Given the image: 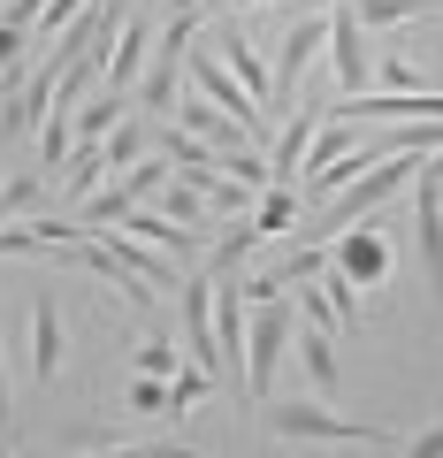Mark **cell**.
Wrapping results in <instances>:
<instances>
[{
	"instance_id": "cell-1",
	"label": "cell",
	"mask_w": 443,
	"mask_h": 458,
	"mask_svg": "<svg viewBox=\"0 0 443 458\" xmlns=\"http://www.w3.org/2000/svg\"><path fill=\"white\" fill-rule=\"evenodd\" d=\"M291 336H298L291 298L252 306V321H245V405H276V367H283V352H291Z\"/></svg>"
},
{
	"instance_id": "cell-2",
	"label": "cell",
	"mask_w": 443,
	"mask_h": 458,
	"mask_svg": "<svg viewBox=\"0 0 443 458\" xmlns=\"http://www.w3.org/2000/svg\"><path fill=\"white\" fill-rule=\"evenodd\" d=\"M260 412H268V436L283 443H390L382 420H352V412L306 405V397H283V405H260Z\"/></svg>"
},
{
	"instance_id": "cell-3",
	"label": "cell",
	"mask_w": 443,
	"mask_h": 458,
	"mask_svg": "<svg viewBox=\"0 0 443 458\" xmlns=\"http://www.w3.org/2000/svg\"><path fill=\"white\" fill-rule=\"evenodd\" d=\"M413 252H421L428 298L443 306V176L428 161H421V176H413Z\"/></svg>"
},
{
	"instance_id": "cell-4",
	"label": "cell",
	"mask_w": 443,
	"mask_h": 458,
	"mask_svg": "<svg viewBox=\"0 0 443 458\" xmlns=\"http://www.w3.org/2000/svg\"><path fill=\"white\" fill-rule=\"evenodd\" d=\"M176 321H183V352H192V367H207V375L222 382V344H214V276H183Z\"/></svg>"
},
{
	"instance_id": "cell-5",
	"label": "cell",
	"mask_w": 443,
	"mask_h": 458,
	"mask_svg": "<svg viewBox=\"0 0 443 458\" xmlns=\"http://www.w3.org/2000/svg\"><path fill=\"white\" fill-rule=\"evenodd\" d=\"M328 69H337V92L345 99H360L367 77H375V47H367V23L352 16V0L328 16Z\"/></svg>"
},
{
	"instance_id": "cell-6",
	"label": "cell",
	"mask_w": 443,
	"mask_h": 458,
	"mask_svg": "<svg viewBox=\"0 0 443 458\" xmlns=\"http://www.w3.org/2000/svg\"><path fill=\"white\" fill-rule=\"evenodd\" d=\"M328 267H337L345 283H360V291H375V283L397 267V252H390V237H382V229L360 222V229H345V237H328Z\"/></svg>"
},
{
	"instance_id": "cell-7",
	"label": "cell",
	"mask_w": 443,
	"mask_h": 458,
	"mask_svg": "<svg viewBox=\"0 0 443 458\" xmlns=\"http://www.w3.org/2000/svg\"><path fill=\"white\" fill-rule=\"evenodd\" d=\"M207 47H214V62L230 69V77L245 84V92L260 99V107H268V99H276V69H268L260 54H252V38L237 31V23H222V31H207Z\"/></svg>"
},
{
	"instance_id": "cell-8",
	"label": "cell",
	"mask_w": 443,
	"mask_h": 458,
	"mask_svg": "<svg viewBox=\"0 0 443 458\" xmlns=\"http://www.w3.org/2000/svg\"><path fill=\"white\" fill-rule=\"evenodd\" d=\"M328 47V16H291V31H283V62H276V99L283 107H298V77H306V62Z\"/></svg>"
},
{
	"instance_id": "cell-9",
	"label": "cell",
	"mask_w": 443,
	"mask_h": 458,
	"mask_svg": "<svg viewBox=\"0 0 443 458\" xmlns=\"http://www.w3.org/2000/svg\"><path fill=\"white\" fill-rule=\"evenodd\" d=\"M54 375H62V306H54V283H38L31 291V382L47 390Z\"/></svg>"
},
{
	"instance_id": "cell-10",
	"label": "cell",
	"mask_w": 443,
	"mask_h": 458,
	"mask_svg": "<svg viewBox=\"0 0 443 458\" xmlns=\"http://www.w3.org/2000/svg\"><path fill=\"white\" fill-rule=\"evenodd\" d=\"M176 131H192L199 146H214V161H222V153H237V146H252V138L237 131L230 114L214 107V99H199V92H183V99H176Z\"/></svg>"
},
{
	"instance_id": "cell-11",
	"label": "cell",
	"mask_w": 443,
	"mask_h": 458,
	"mask_svg": "<svg viewBox=\"0 0 443 458\" xmlns=\"http://www.w3.org/2000/svg\"><path fill=\"white\" fill-rule=\"evenodd\" d=\"M313 131H321V114H313V107H291L283 138L268 146V176H276V183H291V191H298V176H306V146H313Z\"/></svg>"
},
{
	"instance_id": "cell-12",
	"label": "cell",
	"mask_w": 443,
	"mask_h": 458,
	"mask_svg": "<svg viewBox=\"0 0 443 458\" xmlns=\"http://www.w3.org/2000/svg\"><path fill=\"white\" fill-rule=\"evenodd\" d=\"M321 276H328V245L321 237H291V245L276 252V267H268L276 291H306V283H321Z\"/></svg>"
},
{
	"instance_id": "cell-13",
	"label": "cell",
	"mask_w": 443,
	"mask_h": 458,
	"mask_svg": "<svg viewBox=\"0 0 443 458\" xmlns=\"http://www.w3.org/2000/svg\"><path fill=\"white\" fill-rule=\"evenodd\" d=\"M291 352H298V367L313 375V390H321V397H345V360H337V336H321V328H298Z\"/></svg>"
},
{
	"instance_id": "cell-14",
	"label": "cell",
	"mask_w": 443,
	"mask_h": 458,
	"mask_svg": "<svg viewBox=\"0 0 443 458\" xmlns=\"http://www.w3.org/2000/svg\"><path fill=\"white\" fill-rule=\"evenodd\" d=\"M146 47H153L146 23H123V38H115V54H107V77H99V84L131 99V92H138V77H146Z\"/></svg>"
},
{
	"instance_id": "cell-15",
	"label": "cell",
	"mask_w": 443,
	"mask_h": 458,
	"mask_svg": "<svg viewBox=\"0 0 443 458\" xmlns=\"http://www.w3.org/2000/svg\"><path fill=\"white\" fill-rule=\"evenodd\" d=\"M131 214H138L131 183H99V191L84 199V214H77V222H84V237H99V229H123V222H131Z\"/></svg>"
},
{
	"instance_id": "cell-16",
	"label": "cell",
	"mask_w": 443,
	"mask_h": 458,
	"mask_svg": "<svg viewBox=\"0 0 443 458\" xmlns=\"http://www.w3.org/2000/svg\"><path fill=\"white\" fill-rule=\"evenodd\" d=\"M252 229H260V245L298 229V191H291V183H268V191L252 199Z\"/></svg>"
},
{
	"instance_id": "cell-17",
	"label": "cell",
	"mask_w": 443,
	"mask_h": 458,
	"mask_svg": "<svg viewBox=\"0 0 443 458\" xmlns=\"http://www.w3.org/2000/svg\"><path fill=\"white\" fill-rule=\"evenodd\" d=\"M8 99H0V138H31L38 131V107H31V69H8Z\"/></svg>"
},
{
	"instance_id": "cell-18",
	"label": "cell",
	"mask_w": 443,
	"mask_h": 458,
	"mask_svg": "<svg viewBox=\"0 0 443 458\" xmlns=\"http://www.w3.org/2000/svg\"><path fill=\"white\" fill-rule=\"evenodd\" d=\"M123 107H131V99L99 84V99H84V107H77V146H99L107 131H123Z\"/></svg>"
},
{
	"instance_id": "cell-19",
	"label": "cell",
	"mask_w": 443,
	"mask_h": 458,
	"mask_svg": "<svg viewBox=\"0 0 443 458\" xmlns=\"http://www.w3.org/2000/svg\"><path fill=\"white\" fill-rule=\"evenodd\" d=\"M252 245H260V229H252V214H245L237 229H222V237L207 245V276H237V267L252 260Z\"/></svg>"
},
{
	"instance_id": "cell-20",
	"label": "cell",
	"mask_w": 443,
	"mask_h": 458,
	"mask_svg": "<svg viewBox=\"0 0 443 458\" xmlns=\"http://www.w3.org/2000/svg\"><path fill=\"white\" fill-rule=\"evenodd\" d=\"M146 153H153V131H146V123H131V114H123V131L99 138V161H107V176H115V168H138Z\"/></svg>"
},
{
	"instance_id": "cell-21",
	"label": "cell",
	"mask_w": 443,
	"mask_h": 458,
	"mask_svg": "<svg viewBox=\"0 0 443 458\" xmlns=\"http://www.w3.org/2000/svg\"><path fill=\"white\" fill-rule=\"evenodd\" d=\"M214 390H222V382H214L207 367H192V360H183L176 375H168V420H183V412H192V405H207Z\"/></svg>"
},
{
	"instance_id": "cell-22",
	"label": "cell",
	"mask_w": 443,
	"mask_h": 458,
	"mask_svg": "<svg viewBox=\"0 0 443 458\" xmlns=\"http://www.w3.org/2000/svg\"><path fill=\"white\" fill-rule=\"evenodd\" d=\"M69 153H77V131H69V114L54 107L47 123H38V176H54V168H69Z\"/></svg>"
},
{
	"instance_id": "cell-23",
	"label": "cell",
	"mask_w": 443,
	"mask_h": 458,
	"mask_svg": "<svg viewBox=\"0 0 443 458\" xmlns=\"http://www.w3.org/2000/svg\"><path fill=\"white\" fill-rule=\"evenodd\" d=\"M176 367H183V360H176V344H168V328L153 321V336H146V344L131 352V375H153V382H168Z\"/></svg>"
},
{
	"instance_id": "cell-24",
	"label": "cell",
	"mask_w": 443,
	"mask_h": 458,
	"mask_svg": "<svg viewBox=\"0 0 443 458\" xmlns=\"http://www.w3.org/2000/svg\"><path fill=\"white\" fill-rule=\"evenodd\" d=\"M31 214H38V168L0 183V229H8V222H31Z\"/></svg>"
},
{
	"instance_id": "cell-25",
	"label": "cell",
	"mask_w": 443,
	"mask_h": 458,
	"mask_svg": "<svg viewBox=\"0 0 443 458\" xmlns=\"http://www.w3.org/2000/svg\"><path fill=\"white\" fill-rule=\"evenodd\" d=\"M436 0H352V16L367 23V31H382V23H405V16H428Z\"/></svg>"
},
{
	"instance_id": "cell-26",
	"label": "cell",
	"mask_w": 443,
	"mask_h": 458,
	"mask_svg": "<svg viewBox=\"0 0 443 458\" xmlns=\"http://www.w3.org/2000/svg\"><path fill=\"white\" fill-rule=\"evenodd\" d=\"M99 183H107V161H99V146H77V153H69V191H77V207L99 191Z\"/></svg>"
},
{
	"instance_id": "cell-27",
	"label": "cell",
	"mask_w": 443,
	"mask_h": 458,
	"mask_svg": "<svg viewBox=\"0 0 443 458\" xmlns=\"http://www.w3.org/2000/svg\"><path fill=\"white\" fill-rule=\"evenodd\" d=\"M321 298H328V313H337L345 328H360V283H345L337 267H328V276H321Z\"/></svg>"
},
{
	"instance_id": "cell-28",
	"label": "cell",
	"mask_w": 443,
	"mask_h": 458,
	"mask_svg": "<svg viewBox=\"0 0 443 458\" xmlns=\"http://www.w3.org/2000/svg\"><path fill=\"white\" fill-rule=\"evenodd\" d=\"M161 214H168V222H183V229H207V207H199L192 183H168V191H161Z\"/></svg>"
},
{
	"instance_id": "cell-29",
	"label": "cell",
	"mask_w": 443,
	"mask_h": 458,
	"mask_svg": "<svg viewBox=\"0 0 443 458\" xmlns=\"http://www.w3.org/2000/svg\"><path fill=\"white\" fill-rule=\"evenodd\" d=\"M84 8H92V0H47V8H38V47H54V38H62Z\"/></svg>"
},
{
	"instance_id": "cell-30",
	"label": "cell",
	"mask_w": 443,
	"mask_h": 458,
	"mask_svg": "<svg viewBox=\"0 0 443 458\" xmlns=\"http://www.w3.org/2000/svg\"><path fill=\"white\" fill-rule=\"evenodd\" d=\"M131 412H161L168 420V382H153V375H131V397H123Z\"/></svg>"
},
{
	"instance_id": "cell-31",
	"label": "cell",
	"mask_w": 443,
	"mask_h": 458,
	"mask_svg": "<svg viewBox=\"0 0 443 458\" xmlns=\"http://www.w3.org/2000/svg\"><path fill=\"white\" fill-rule=\"evenodd\" d=\"M375 77L390 84V92H421V69H413L405 54H375Z\"/></svg>"
},
{
	"instance_id": "cell-32",
	"label": "cell",
	"mask_w": 443,
	"mask_h": 458,
	"mask_svg": "<svg viewBox=\"0 0 443 458\" xmlns=\"http://www.w3.org/2000/svg\"><path fill=\"white\" fill-rule=\"evenodd\" d=\"M291 306H298V321H306V328H321V336H337V328H345V321H337V313H328V298H321V283H313L306 298H291Z\"/></svg>"
},
{
	"instance_id": "cell-33",
	"label": "cell",
	"mask_w": 443,
	"mask_h": 458,
	"mask_svg": "<svg viewBox=\"0 0 443 458\" xmlns=\"http://www.w3.org/2000/svg\"><path fill=\"white\" fill-rule=\"evenodd\" d=\"M92 458H192V443H123V451H92Z\"/></svg>"
},
{
	"instance_id": "cell-34",
	"label": "cell",
	"mask_w": 443,
	"mask_h": 458,
	"mask_svg": "<svg viewBox=\"0 0 443 458\" xmlns=\"http://www.w3.org/2000/svg\"><path fill=\"white\" fill-rule=\"evenodd\" d=\"M397 458H443V420H428V428H421V436H413Z\"/></svg>"
},
{
	"instance_id": "cell-35",
	"label": "cell",
	"mask_w": 443,
	"mask_h": 458,
	"mask_svg": "<svg viewBox=\"0 0 443 458\" xmlns=\"http://www.w3.org/2000/svg\"><path fill=\"white\" fill-rule=\"evenodd\" d=\"M16 62H23V23H8V16H0V77H8Z\"/></svg>"
},
{
	"instance_id": "cell-36",
	"label": "cell",
	"mask_w": 443,
	"mask_h": 458,
	"mask_svg": "<svg viewBox=\"0 0 443 458\" xmlns=\"http://www.w3.org/2000/svg\"><path fill=\"white\" fill-rule=\"evenodd\" d=\"M8 405H16V390H8V360H0V428H8Z\"/></svg>"
},
{
	"instance_id": "cell-37",
	"label": "cell",
	"mask_w": 443,
	"mask_h": 458,
	"mask_svg": "<svg viewBox=\"0 0 443 458\" xmlns=\"http://www.w3.org/2000/svg\"><path fill=\"white\" fill-rule=\"evenodd\" d=\"M306 8H321V0H291V16H306Z\"/></svg>"
},
{
	"instance_id": "cell-38",
	"label": "cell",
	"mask_w": 443,
	"mask_h": 458,
	"mask_svg": "<svg viewBox=\"0 0 443 458\" xmlns=\"http://www.w3.org/2000/svg\"><path fill=\"white\" fill-rule=\"evenodd\" d=\"M192 458H222V451H192Z\"/></svg>"
},
{
	"instance_id": "cell-39",
	"label": "cell",
	"mask_w": 443,
	"mask_h": 458,
	"mask_svg": "<svg viewBox=\"0 0 443 458\" xmlns=\"http://www.w3.org/2000/svg\"><path fill=\"white\" fill-rule=\"evenodd\" d=\"M436 8H443V0H436Z\"/></svg>"
}]
</instances>
